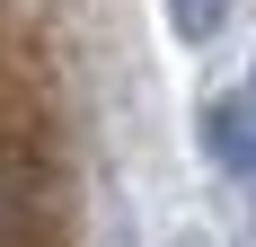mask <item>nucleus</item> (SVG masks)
Listing matches in <instances>:
<instances>
[{"mask_svg":"<svg viewBox=\"0 0 256 247\" xmlns=\"http://www.w3.org/2000/svg\"><path fill=\"white\" fill-rule=\"evenodd\" d=\"M0 247H71V176L53 132L0 142Z\"/></svg>","mask_w":256,"mask_h":247,"instance_id":"obj_1","label":"nucleus"}]
</instances>
